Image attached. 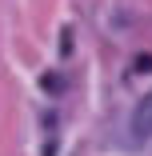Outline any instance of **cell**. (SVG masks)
<instances>
[{"label":"cell","instance_id":"cell-1","mask_svg":"<svg viewBox=\"0 0 152 156\" xmlns=\"http://www.w3.org/2000/svg\"><path fill=\"white\" fill-rule=\"evenodd\" d=\"M132 132L140 136V140H152V92L136 104V112H132Z\"/></svg>","mask_w":152,"mask_h":156}]
</instances>
